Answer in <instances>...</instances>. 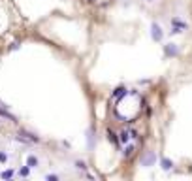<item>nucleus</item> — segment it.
<instances>
[{
    "instance_id": "1",
    "label": "nucleus",
    "mask_w": 192,
    "mask_h": 181,
    "mask_svg": "<svg viewBox=\"0 0 192 181\" xmlns=\"http://www.w3.org/2000/svg\"><path fill=\"white\" fill-rule=\"evenodd\" d=\"M151 38H153L155 42H162V38H164V32H162L160 25H156V23H153V25H151Z\"/></svg>"
},
{
    "instance_id": "2",
    "label": "nucleus",
    "mask_w": 192,
    "mask_h": 181,
    "mask_svg": "<svg viewBox=\"0 0 192 181\" xmlns=\"http://www.w3.org/2000/svg\"><path fill=\"white\" fill-rule=\"evenodd\" d=\"M164 55H166V57H177V55H179L177 45H175V43H166V45H164Z\"/></svg>"
},
{
    "instance_id": "3",
    "label": "nucleus",
    "mask_w": 192,
    "mask_h": 181,
    "mask_svg": "<svg viewBox=\"0 0 192 181\" xmlns=\"http://www.w3.org/2000/svg\"><path fill=\"white\" fill-rule=\"evenodd\" d=\"M156 161V157H155V153L153 151H147V155L141 158V164L143 166H153V162Z\"/></svg>"
},
{
    "instance_id": "4",
    "label": "nucleus",
    "mask_w": 192,
    "mask_h": 181,
    "mask_svg": "<svg viewBox=\"0 0 192 181\" xmlns=\"http://www.w3.org/2000/svg\"><path fill=\"white\" fill-rule=\"evenodd\" d=\"M160 166L168 172V170H172L173 168V161H170V158H166V157H162L160 158Z\"/></svg>"
},
{
    "instance_id": "5",
    "label": "nucleus",
    "mask_w": 192,
    "mask_h": 181,
    "mask_svg": "<svg viewBox=\"0 0 192 181\" xmlns=\"http://www.w3.org/2000/svg\"><path fill=\"white\" fill-rule=\"evenodd\" d=\"M121 96H126V89L124 87H119L113 90V98H121Z\"/></svg>"
},
{
    "instance_id": "6",
    "label": "nucleus",
    "mask_w": 192,
    "mask_h": 181,
    "mask_svg": "<svg viewBox=\"0 0 192 181\" xmlns=\"http://www.w3.org/2000/svg\"><path fill=\"white\" fill-rule=\"evenodd\" d=\"M0 117H6V119H10V121H15V117L11 115L6 108H2V106H0Z\"/></svg>"
},
{
    "instance_id": "7",
    "label": "nucleus",
    "mask_w": 192,
    "mask_h": 181,
    "mask_svg": "<svg viewBox=\"0 0 192 181\" xmlns=\"http://www.w3.org/2000/svg\"><path fill=\"white\" fill-rule=\"evenodd\" d=\"M172 25H173V27H179V29H183V30L186 29V23H183V21H181V19H177V17H173V19H172Z\"/></svg>"
},
{
    "instance_id": "8",
    "label": "nucleus",
    "mask_w": 192,
    "mask_h": 181,
    "mask_svg": "<svg viewBox=\"0 0 192 181\" xmlns=\"http://www.w3.org/2000/svg\"><path fill=\"white\" fill-rule=\"evenodd\" d=\"M107 138H109V142H113L115 145H119V138H117V134H115V132H113L111 128L107 130Z\"/></svg>"
},
{
    "instance_id": "9",
    "label": "nucleus",
    "mask_w": 192,
    "mask_h": 181,
    "mask_svg": "<svg viewBox=\"0 0 192 181\" xmlns=\"http://www.w3.org/2000/svg\"><path fill=\"white\" fill-rule=\"evenodd\" d=\"M130 140V132H126V130H123L121 134H119V142H123V143H126Z\"/></svg>"
},
{
    "instance_id": "10",
    "label": "nucleus",
    "mask_w": 192,
    "mask_h": 181,
    "mask_svg": "<svg viewBox=\"0 0 192 181\" xmlns=\"http://www.w3.org/2000/svg\"><path fill=\"white\" fill-rule=\"evenodd\" d=\"M132 153H134V145H126V147H124V151H123V155H124V157H130Z\"/></svg>"
},
{
    "instance_id": "11",
    "label": "nucleus",
    "mask_w": 192,
    "mask_h": 181,
    "mask_svg": "<svg viewBox=\"0 0 192 181\" xmlns=\"http://www.w3.org/2000/svg\"><path fill=\"white\" fill-rule=\"evenodd\" d=\"M76 168H77V170H87V164H85L83 161H76Z\"/></svg>"
},
{
    "instance_id": "12",
    "label": "nucleus",
    "mask_w": 192,
    "mask_h": 181,
    "mask_svg": "<svg viewBox=\"0 0 192 181\" xmlns=\"http://www.w3.org/2000/svg\"><path fill=\"white\" fill-rule=\"evenodd\" d=\"M28 166H32V168L38 166V158L36 157H28Z\"/></svg>"
},
{
    "instance_id": "13",
    "label": "nucleus",
    "mask_w": 192,
    "mask_h": 181,
    "mask_svg": "<svg viewBox=\"0 0 192 181\" xmlns=\"http://www.w3.org/2000/svg\"><path fill=\"white\" fill-rule=\"evenodd\" d=\"M179 32H183V29H179V27H173V29H172V34H179Z\"/></svg>"
},
{
    "instance_id": "14",
    "label": "nucleus",
    "mask_w": 192,
    "mask_h": 181,
    "mask_svg": "<svg viewBox=\"0 0 192 181\" xmlns=\"http://www.w3.org/2000/svg\"><path fill=\"white\" fill-rule=\"evenodd\" d=\"M6 158H8V157H6L4 153H0V161H2V162H6Z\"/></svg>"
},
{
    "instance_id": "15",
    "label": "nucleus",
    "mask_w": 192,
    "mask_h": 181,
    "mask_svg": "<svg viewBox=\"0 0 192 181\" xmlns=\"http://www.w3.org/2000/svg\"><path fill=\"white\" fill-rule=\"evenodd\" d=\"M89 2H96V0H89Z\"/></svg>"
},
{
    "instance_id": "16",
    "label": "nucleus",
    "mask_w": 192,
    "mask_h": 181,
    "mask_svg": "<svg viewBox=\"0 0 192 181\" xmlns=\"http://www.w3.org/2000/svg\"><path fill=\"white\" fill-rule=\"evenodd\" d=\"M147 2H153V0H147Z\"/></svg>"
}]
</instances>
